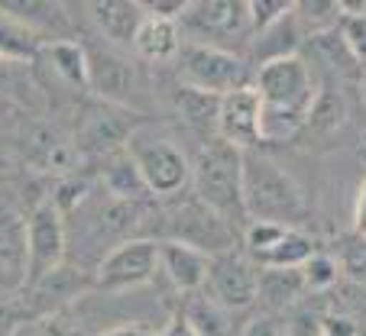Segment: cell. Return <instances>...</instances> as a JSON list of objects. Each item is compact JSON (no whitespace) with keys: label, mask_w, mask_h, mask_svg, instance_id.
I'll return each instance as SVG.
<instances>
[{"label":"cell","mask_w":366,"mask_h":336,"mask_svg":"<svg viewBox=\"0 0 366 336\" xmlns=\"http://www.w3.org/2000/svg\"><path fill=\"white\" fill-rule=\"evenodd\" d=\"M192 194L217 210L230 227L247 230V204H243V152L230 149L221 139L201 143L192 162Z\"/></svg>","instance_id":"cell-1"},{"label":"cell","mask_w":366,"mask_h":336,"mask_svg":"<svg viewBox=\"0 0 366 336\" xmlns=\"http://www.w3.org/2000/svg\"><path fill=\"white\" fill-rule=\"evenodd\" d=\"M243 204L247 220L295 227L305 217V191L282 165L259 152H243Z\"/></svg>","instance_id":"cell-2"},{"label":"cell","mask_w":366,"mask_h":336,"mask_svg":"<svg viewBox=\"0 0 366 336\" xmlns=\"http://www.w3.org/2000/svg\"><path fill=\"white\" fill-rule=\"evenodd\" d=\"M159 217H162V233H166L169 243H182L188 249H198L207 259L240 246V230L230 227L221 213L211 210L204 200H198L188 191L182 198L169 200V207Z\"/></svg>","instance_id":"cell-3"},{"label":"cell","mask_w":366,"mask_h":336,"mask_svg":"<svg viewBox=\"0 0 366 336\" xmlns=\"http://www.w3.org/2000/svg\"><path fill=\"white\" fill-rule=\"evenodd\" d=\"M127 156L139 168V178H143L149 198L172 200L192 188V158L169 136L133 133L127 143Z\"/></svg>","instance_id":"cell-4"},{"label":"cell","mask_w":366,"mask_h":336,"mask_svg":"<svg viewBox=\"0 0 366 336\" xmlns=\"http://www.w3.org/2000/svg\"><path fill=\"white\" fill-rule=\"evenodd\" d=\"M175 75H179L182 88L214 97L253 84V71H249L247 58H240L230 49L204 46V42H185L182 46V55L175 58Z\"/></svg>","instance_id":"cell-5"},{"label":"cell","mask_w":366,"mask_h":336,"mask_svg":"<svg viewBox=\"0 0 366 336\" xmlns=\"http://www.w3.org/2000/svg\"><path fill=\"white\" fill-rule=\"evenodd\" d=\"M69 255V227L65 217L52 200H39L26 217V272H23V291L39 285L42 278L65 265Z\"/></svg>","instance_id":"cell-6"},{"label":"cell","mask_w":366,"mask_h":336,"mask_svg":"<svg viewBox=\"0 0 366 336\" xmlns=\"http://www.w3.org/2000/svg\"><path fill=\"white\" fill-rule=\"evenodd\" d=\"M97 291H133L149 285L159 275V240L152 236H130L104 253L94 265Z\"/></svg>","instance_id":"cell-7"},{"label":"cell","mask_w":366,"mask_h":336,"mask_svg":"<svg viewBox=\"0 0 366 336\" xmlns=\"http://www.w3.org/2000/svg\"><path fill=\"white\" fill-rule=\"evenodd\" d=\"M179 26L182 36L188 33L194 36L192 42H204V46L230 49L240 39L249 42V16L247 4L240 0H188Z\"/></svg>","instance_id":"cell-8"},{"label":"cell","mask_w":366,"mask_h":336,"mask_svg":"<svg viewBox=\"0 0 366 336\" xmlns=\"http://www.w3.org/2000/svg\"><path fill=\"white\" fill-rule=\"evenodd\" d=\"M256 278H259V268L249 262V255L240 249H230V253L211 259L201 295H207L227 314L247 310L256 304Z\"/></svg>","instance_id":"cell-9"},{"label":"cell","mask_w":366,"mask_h":336,"mask_svg":"<svg viewBox=\"0 0 366 336\" xmlns=\"http://www.w3.org/2000/svg\"><path fill=\"white\" fill-rule=\"evenodd\" d=\"M133 133H137V120H133L130 110L114 107V103H94L81 113L75 149L81 156H94L104 162V158L124 152Z\"/></svg>","instance_id":"cell-10"},{"label":"cell","mask_w":366,"mask_h":336,"mask_svg":"<svg viewBox=\"0 0 366 336\" xmlns=\"http://www.w3.org/2000/svg\"><path fill=\"white\" fill-rule=\"evenodd\" d=\"M259 113H263V103L256 97L253 84L224 94L221 107H217L214 139L227 143L230 149H237V152H253L256 146L263 143V139H259Z\"/></svg>","instance_id":"cell-11"},{"label":"cell","mask_w":366,"mask_h":336,"mask_svg":"<svg viewBox=\"0 0 366 336\" xmlns=\"http://www.w3.org/2000/svg\"><path fill=\"white\" fill-rule=\"evenodd\" d=\"M88 88L101 97V103H114V107H133V97L139 91V75L133 62H127L124 55L111 52V49H88Z\"/></svg>","instance_id":"cell-12"},{"label":"cell","mask_w":366,"mask_h":336,"mask_svg":"<svg viewBox=\"0 0 366 336\" xmlns=\"http://www.w3.org/2000/svg\"><path fill=\"white\" fill-rule=\"evenodd\" d=\"M26 272V217L0 200V288H20Z\"/></svg>","instance_id":"cell-13"},{"label":"cell","mask_w":366,"mask_h":336,"mask_svg":"<svg viewBox=\"0 0 366 336\" xmlns=\"http://www.w3.org/2000/svg\"><path fill=\"white\" fill-rule=\"evenodd\" d=\"M207 265H211V259L201 255L198 249H188V246H182V243L159 240V272L166 275V282L172 285L175 291H182V295L192 297L204 288Z\"/></svg>","instance_id":"cell-14"},{"label":"cell","mask_w":366,"mask_h":336,"mask_svg":"<svg viewBox=\"0 0 366 336\" xmlns=\"http://www.w3.org/2000/svg\"><path fill=\"white\" fill-rule=\"evenodd\" d=\"M185 36L175 20H162V16L146 14L139 23L137 36H133V52L149 65H169L182 55Z\"/></svg>","instance_id":"cell-15"},{"label":"cell","mask_w":366,"mask_h":336,"mask_svg":"<svg viewBox=\"0 0 366 336\" xmlns=\"http://www.w3.org/2000/svg\"><path fill=\"white\" fill-rule=\"evenodd\" d=\"M88 14L91 23L97 26V33L107 42L133 46V36H137L146 10L143 4H133V0H94V4H88Z\"/></svg>","instance_id":"cell-16"},{"label":"cell","mask_w":366,"mask_h":336,"mask_svg":"<svg viewBox=\"0 0 366 336\" xmlns=\"http://www.w3.org/2000/svg\"><path fill=\"white\" fill-rule=\"evenodd\" d=\"M305 39H308V36H305L302 23H298V16H295V7H292L289 14L279 23H272L269 29L249 36L247 46H249V55H253L256 68H259V65L276 62V58H292V55H298Z\"/></svg>","instance_id":"cell-17"},{"label":"cell","mask_w":366,"mask_h":336,"mask_svg":"<svg viewBox=\"0 0 366 336\" xmlns=\"http://www.w3.org/2000/svg\"><path fill=\"white\" fill-rule=\"evenodd\" d=\"M39 58H46V65L62 84L78 88V91L88 88V49L81 42L69 39V36L65 39H49L42 46Z\"/></svg>","instance_id":"cell-18"},{"label":"cell","mask_w":366,"mask_h":336,"mask_svg":"<svg viewBox=\"0 0 366 336\" xmlns=\"http://www.w3.org/2000/svg\"><path fill=\"white\" fill-rule=\"evenodd\" d=\"M101 188L111 200H124V204H143L149 198L143 178H139V168L133 165V158L124 152L104 158L101 165Z\"/></svg>","instance_id":"cell-19"},{"label":"cell","mask_w":366,"mask_h":336,"mask_svg":"<svg viewBox=\"0 0 366 336\" xmlns=\"http://www.w3.org/2000/svg\"><path fill=\"white\" fill-rule=\"evenodd\" d=\"M305 295V282L298 268H259L256 278V301L266 310H285Z\"/></svg>","instance_id":"cell-20"},{"label":"cell","mask_w":366,"mask_h":336,"mask_svg":"<svg viewBox=\"0 0 366 336\" xmlns=\"http://www.w3.org/2000/svg\"><path fill=\"white\" fill-rule=\"evenodd\" d=\"M315 253H318L315 240H311L308 233H302L298 227H289L266 253L253 255L249 262H253L256 268H302Z\"/></svg>","instance_id":"cell-21"},{"label":"cell","mask_w":366,"mask_h":336,"mask_svg":"<svg viewBox=\"0 0 366 336\" xmlns=\"http://www.w3.org/2000/svg\"><path fill=\"white\" fill-rule=\"evenodd\" d=\"M217 107H221V97L214 94H201V91L192 88H182L179 84V94H175V113L192 126L194 133H201L207 139H214L217 130Z\"/></svg>","instance_id":"cell-22"},{"label":"cell","mask_w":366,"mask_h":336,"mask_svg":"<svg viewBox=\"0 0 366 336\" xmlns=\"http://www.w3.org/2000/svg\"><path fill=\"white\" fill-rule=\"evenodd\" d=\"M0 14L7 16V20L20 23V26H26L29 33L42 36V39H49V33H52L59 23H65L62 7H56V4H39V0H4V4H0Z\"/></svg>","instance_id":"cell-23"},{"label":"cell","mask_w":366,"mask_h":336,"mask_svg":"<svg viewBox=\"0 0 366 336\" xmlns=\"http://www.w3.org/2000/svg\"><path fill=\"white\" fill-rule=\"evenodd\" d=\"M347 120V103H344V94L334 88H321L315 91V101H311L308 107V117H305V130L311 133H321V136H327V133L340 130Z\"/></svg>","instance_id":"cell-24"},{"label":"cell","mask_w":366,"mask_h":336,"mask_svg":"<svg viewBox=\"0 0 366 336\" xmlns=\"http://www.w3.org/2000/svg\"><path fill=\"white\" fill-rule=\"evenodd\" d=\"M188 323H192V330L198 336H230V323H227V310L217 307L214 301L207 295H192V301H188V310L185 314Z\"/></svg>","instance_id":"cell-25"},{"label":"cell","mask_w":366,"mask_h":336,"mask_svg":"<svg viewBox=\"0 0 366 336\" xmlns=\"http://www.w3.org/2000/svg\"><path fill=\"white\" fill-rule=\"evenodd\" d=\"M295 16L302 23L305 36H321L337 29L340 16H344V4H337V0H302V4H295Z\"/></svg>","instance_id":"cell-26"},{"label":"cell","mask_w":366,"mask_h":336,"mask_svg":"<svg viewBox=\"0 0 366 336\" xmlns=\"http://www.w3.org/2000/svg\"><path fill=\"white\" fill-rule=\"evenodd\" d=\"M337 36L347 46L353 65L366 71V7H347L344 4V16L337 23Z\"/></svg>","instance_id":"cell-27"},{"label":"cell","mask_w":366,"mask_h":336,"mask_svg":"<svg viewBox=\"0 0 366 336\" xmlns=\"http://www.w3.org/2000/svg\"><path fill=\"white\" fill-rule=\"evenodd\" d=\"M302 282H305V291H311V295H321V291L334 288L340 278V268H337V259L327 253H315L308 262H305L302 268Z\"/></svg>","instance_id":"cell-28"},{"label":"cell","mask_w":366,"mask_h":336,"mask_svg":"<svg viewBox=\"0 0 366 336\" xmlns=\"http://www.w3.org/2000/svg\"><path fill=\"white\" fill-rule=\"evenodd\" d=\"M334 259H337L340 275H347L357 285H366V240H360V236L344 240Z\"/></svg>","instance_id":"cell-29"},{"label":"cell","mask_w":366,"mask_h":336,"mask_svg":"<svg viewBox=\"0 0 366 336\" xmlns=\"http://www.w3.org/2000/svg\"><path fill=\"white\" fill-rule=\"evenodd\" d=\"M295 7L292 0H249L247 4V16H249V36L269 29L272 23H279L289 10Z\"/></svg>","instance_id":"cell-30"},{"label":"cell","mask_w":366,"mask_h":336,"mask_svg":"<svg viewBox=\"0 0 366 336\" xmlns=\"http://www.w3.org/2000/svg\"><path fill=\"white\" fill-rule=\"evenodd\" d=\"M29 91V78H26V65L0 58V94L4 97H16Z\"/></svg>","instance_id":"cell-31"},{"label":"cell","mask_w":366,"mask_h":336,"mask_svg":"<svg viewBox=\"0 0 366 336\" xmlns=\"http://www.w3.org/2000/svg\"><path fill=\"white\" fill-rule=\"evenodd\" d=\"M20 336H81V330H78L71 320H62V317H56V314H46L36 323H29L26 330H20Z\"/></svg>","instance_id":"cell-32"},{"label":"cell","mask_w":366,"mask_h":336,"mask_svg":"<svg viewBox=\"0 0 366 336\" xmlns=\"http://www.w3.org/2000/svg\"><path fill=\"white\" fill-rule=\"evenodd\" d=\"M360 320L340 314V310H327L318 323V336H357Z\"/></svg>","instance_id":"cell-33"},{"label":"cell","mask_w":366,"mask_h":336,"mask_svg":"<svg viewBox=\"0 0 366 336\" xmlns=\"http://www.w3.org/2000/svg\"><path fill=\"white\" fill-rule=\"evenodd\" d=\"M188 0H149V4H143L146 14L152 16H162V20H182V14H185Z\"/></svg>","instance_id":"cell-34"},{"label":"cell","mask_w":366,"mask_h":336,"mask_svg":"<svg viewBox=\"0 0 366 336\" xmlns=\"http://www.w3.org/2000/svg\"><path fill=\"white\" fill-rule=\"evenodd\" d=\"M350 223H353V236L366 240V175L357 188V198H353V220Z\"/></svg>","instance_id":"cell-35"},{"label":"cell","mask_w":366,"mask_h":336,"mask_svg":"<svg viewBox=\"0 0 366 336\" xmlns=\"http://www.w3.org/2000/svg\"><path fill=\"white\" fill-rule=\"evenodd\" d=\"M240 336H279V327H276V320L272 317H253V320L243 327V333Z\"/></svg>","instance_id":"cell-36"},{"label":"cell","mask_w":366,"mask_h":336,"mask_svg":"<svg viewBox=\"0 0 366 336\" xmlns=\"http://www.w3.org/2000/svg\"><path fill=\"white\" fill-rule=\"evenodd\" d=\"M156 336H198V333H194V330H192V323H188L185 317H182V314H175L172 320H169L166 327H162Z\"/></svg>","instance_id":"cell-37"},{"label":"cell","mask_w":366,"mask_h":336,"mask_svg":"<svg viewBox=\"0 0 366 336\" xmlns=\"http://www.w3.org/2000/svg\"><path fill=\"white\" fill-rule=\"evenodd\" d=\"M97 336H156V330H149V327H111Z\"/></svg>","instance_id":"cell-38"},{"label":"cell","mask_w":366,"mask_h":336,"mask_svg":"<svg viewBox=\"0 0 366 336\" xmlns=\"http://www.w3.org/2000/svg\"><path fill=\"white\" fill-rule=\"evenodd\" d=\"M360 94H363V103H366V71H363V81H360Z\"/></svg>","instance_id":"cell-39"},{"label":"cell","mask_w":366,"mask_h":336,"mask_svg":"<svg viewBox=\"0 0 366 336\" xmlns=\"http://www.w3.org/2000/svg\"><path fill=\"white\" fill-rule=\"evenodd\" d=\"M357 336H366V323H360V330H357Z\"/></svg>","instance_id":"cell-40"},{"label":"cell","mask_w":366,"mask_h":336,"mask_svg":"<svg viewBox=\"0 0 366 336\" xmlns=\"http://www.w3.org/2000/svg\"><path fill=\"white\" fill-rule=\"evenodd\" d=\"M363 7H366V4H363Z\"/></svg>","instance_id":"cell-41"}]
</instances>
